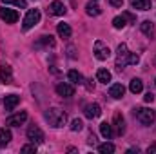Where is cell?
I'll return each instance as SVG.
<instances>
[{"mask_svg": "<svg viewBox=\"0 0 156 154\" xmlns=\"http://www.w3.org/2000/svg\"><path fill=\"white\" fill-rule=\"evenodd\" d=\"M138 62H140V56L136 53H131L125 44L118 45V51H116V67L118 69H123L125 65H134Z\"/></svg>", "mask_w": 156, "mask_h": 154, "instance_id": "obj_1", "label": "cell"}, {"mask_svg": "<svg viewBox=\"0 0 156 154\" xmlns=\"http://www.w3.org/2000/svg\"><path fill=\"white\" fill-rule=\"evenodd\" d=\"M45 120L49 121L51 127L58 129V127H64V125H66L67 116H66V113H64L62 109H58V107H51L49 111H45Z\"/></svg>", "mask_w": 156, "mask_h": 154, "instance_id": "obj_2", "label": "cell"}, {"mask_svg": "<svg viewBox=\"0 0 156 154\" xmlns=\"http://www.w3.org/2000/svg\"><path fill=\"white\" fill-rule=\"evenodd\" d=\"M134 114H136L138 121H140L142 125H151V123L154 121V111H153V109H149V107L136 109V111H134Z\"/></svg>", "mask_w": 156, "mask_h": 154, "instance_id": "obj_3", "label": "cell"}, {"mask_svg": "<svg viewBox=\"0 0 156 154\" xmlns=\"http://www.w3.org/2000/svg\"><path fill=\"white\" fill-rule=\"evenodd\" d=\"M38 22H40V11L38 9H29L27 15H26V18H24V22H22V27L27 31V29L35 27Z\"/></svg>", "mask_w": 156, "mask_h": 154, "instance_id": "obj_4", "label": "cell"}, {"mask_svg": "<svg viewBox=\"0 0 156 154\" xmlns=\"http://www.w3.org/2000/svg\"><path fill=\"white\" fill-rule=\"evenodd\" d=\"M94 56H96L98 60H107V58L111 56V49H109L102 40H96V42H94Z\"/></svg>", "mask_w": 156, "mask_h": 154, "instance_id": "obj_5", "label": "cell"}, {"mask_svg": "<svg viewBox=\"0 0 156 154\" xmlns=\"http://www.w3.org/2000/svg\"><path fill=\"white\" fill-rule=\"evenodd\" d=\"M27 140L31 143H44V132H42V129L37 127V125H31L27 129Z\"/></svg>", "mask_w": 156, "mask_h": 154, "instance_id": "obj_6", "label": "cell"}, {"mask_svg": "<svg viewBox=\"0 0 156 154\" xmlns=\"http://www.w3.org/2000/svg\"><path fill=\"white\" fill-rule=\"evenodd\" d=\"M0 18L5 24H15L18 20V13L15 9H7V7H0Z\"/></svg>", "mask_w": 156, "mask_h": 154, "instance_id": "obj_7", "label": "cell"}, {"mask_svg": "<svg viewBox=\"0 0 156 154\" xmlns=\"http://www.w3.org/2000/svg\"><path fill=\"white\" fill-rule=\"evenodd\" d=\"M26 120H27V113H26V111H20V113H16V114L9 116V118L5 120V123L11 125V127H18V125H22Z\"/></svg>", "mask_w": 156, "mask_h": 154, "instance_id": "obj_8", "label": "cell"}, {"mask_svg": "<svg viewBox=\"0 0 156 154\" xmlns=\"http://www.w3.org/2000/svg\"><path fill=\"white\" fill-rule=\"evenodd\" d=\"M49 13L55 15V16H62V15H66V5L60 0H53L49 4Z\"/></svg>", "mask_w": 156, "mask_h": 154, "instance_id": "obj_9", "label": "cell"}, {"mask_svg": "<svg viewBox=\"0 0 156 154\" xmlns=\"http://www.w3.org/2000/svg\"><path fill=\"white\" fill-rule=\"evenodd\" d=\"M56 93L60 96H64V98H71L75 94V87L71 83H58L56 85Z\"/></svg>", "mask_w": 156, "mask_h": 154, "instance_id": "obj_10", "label": "cell"}, {"mask_svg": "<svg viewBox=\"0 0 156 154\" xmlns=\"http://www.w3.org/2000/svg\"><path fill=\"white\" fill-rule=\"evenodd\" d=\"M83 114L93 120V118H98V116L102 114V109H100V105H98V103H89V105H85Z\"/></svg>", "mask_w": 156, "mask_h": 154, "instance_id": "obj_11", "label": "cell"}, {"mask_svg": "<svg viewBox=\"0 0 156 154\" xmlns=\"http://www.w3.org/2000/svg\"><path fill=\"white\" fill-rule=\"evenodd\" d=\"M123 94H125V87H123L122 83H113V85L109 87V96H113L115 100H120Z\"/></svg>", "mask_w": 156, "mask_h": 154, "instance_id": "obj_12", "label": "cell"}, {"mask_svg": "<svg viewBox=\"0 0 156 154\" xmlns=\"http://www.w3.org/2000/svg\"><path fill=\"white\" fill-rule=\"evenodd\" d=\"M18 103H20V98H18L16 94H7L5 100H4V107H5V111H13Z\"/></svg>", "mask_w": 156, "mask_h": 154, "instance_id": "obj_13", "label": "cell"}, {"mask_svg": "<svg viewBox=\"0 0 156 154\" xmlns=\"http://www.w3.org/2000/svg\"><path fill=\"white\" fill-rule=\"evenodd\" d=\"M113 125H115V129H116V134H118V136H122V134L125 132V121H123V116L120 114V113H116V114H115Z\"/></svg>", "mask_w": 156, "mask_h": 154, "instance_id": "obj_14", "label": "cell"}, {"mask_svg": "<svg viewBox=\"0 0 156 154\" xmlns=\"http://www.w3.org/2000/svg\"><path fill=\"white\" fill-rule=\"evenodd\" d=\"M0 80L4 83H11L13 82V71L9 65H0Z\"/></svg>", "mask_w": 156, "mask_h": 154, "instance_id": "obj_15", "label": "cell"}, {"mask_svg": "<svg viewBox=\"0 0 156 154\" xmlns=\"http://www.w3.org/2000/svg\"><path fill=\"white\" fill-rule=\"evenodd\" d=\"M140 27H142V33H144L145 37H149V38H153V37H154V26H153L149 20L142 22V24H140Z\"/></svg>", "mask_w": 156, "mask_h": 154, "instance_id": "obj_16", "label": "cell"}, {"mask_svg": "<svg viewBox=\"0 0 156 154\" xmlns=\"http://www.w3.org/2000/svg\"><path fill=\"white\" fill-rule=\"evenodd\" d=\"M129 89H131V93H133V94H138V93H142V91H144V82H142L140 78H133V80H131Z\"/></svg>", "mask_w": 156, "mask_h": 154, "instance_id": "obj_17", "label": "cell"}, {"mask_svg": "<svg viewBox=\"0 0 156 154\" xmlns=\"http://www.w3.org/2000/svg\"><path fill=\"white\" fill-rule=\"evenodd\" d=\"M100 132H102V136H104L105 140H111V138H113V125L107 123V121L100 123Z\"/></svg>", "mask_w": 156, "mask_h": 154, "instance_id": "obj_18", "label": "cell"}, {"mask_svg": "<svg viewBox=\"0 0 156 154\" xmlns=\"http://www.w3.org/2000/svg\"><path fill=\"white\" fill-rule=\"evenodd\" d=\"M131 4H133L134 9H140V11L151 9V0H131Z\"/></svg>", "mask_w": 156, "mask_h": 154, "instance_id": "obj_19", "label": "cell"}, {"mask_svg": "<svg viewBox=\"0 0 156 154\" xmlns=\"http://www.w3.org/2000/svg\"><path fill=\"white\" fill-rule=\"evenodd\" d=\"M85 11H87V15H89V16H98V15H100V7H98L96 0H91V2L87 4Z\"/></svg>", "mask_w": 156, "mask_h": 154, "instance_id": "obj_20", "label": "cell"}, {"mask_svg": "<svg viewBox=\"0 0 156 154\" xmlns=\"http://www.w3.org/2000/svg\"><path fill=\"white\" fill-rule=\"evenodd\" d=\"M111 73L107 71V69H98V73H96V80L98 82H102V83H109L111 82Z\"/></svg>", "mask_w": 156, "mask_h": 154, "instance_id": "obj_21", "label": "cell"}, {"mask_svg": "<svg viewBox=\"0 0 156 154\" xmlns=\"http://www.w3.org/2000/svg\"><path fill=\"white\" fill-rule=\"evenodd\" d=\"M56 31H58V35L62 37V38H69L71 37V27H69V24H58V27H56Z\"/></svg>", "mask_w": 156, "mask_h": 154, "instance_id": "obj_22", "label": "cell"}, {"mask_svg": "<svg viewBox=\"0 0 156 154\" xmlns=\"http://www.w3.org/2000/svg\"><path fill=\"white\" fill-rule=\"evenodd\" d=\"M11 142V131L9 129H0V147H5Z\"/></svg>", "mask_w": 156, "mask_h": 154, "instance_id": "obj_23", "label": "cell"}, {"mask_svg": "<svg viewBox=\"0 0 156 154\" xmlns=\"http://www.w3.org/2000/svg\"><path fill=\"white\" fill-rule=\"evenodd\" d=\"M67 78H69V80H71L73 83H78V85H80V83H83V76H82V75H80L78 71H75V69L67 73Z\"/></svg>", "mask_w": 156, "mask_h": 154, "instance_id": "obj_24", "label": "cell"}, {"mask_svg": "<svg viewBox=\"0 0 156 154\" xmlns=\"http://www.w3.org/2000/svg\"><path fill=\"white\" fill-rule=\"evenodd\" d=\"M98 152H102V154H111V152H115V145H113V143H109V142H105V143L98 145Z\"/></svg>", "mask_w": 156, "mask_h": 154, "instance_id": "obj_25", "label": "cell"}, {"mask_svg": "<svg viewBox=\"0 0 156 154\" xmlns=\"http://www.w3.org/2000/svg\"><path fill=\"white\" fill-rule=\"evenodd\" d=\"M125 20H127V16H125V15H122V16H116V18L113 20V26H115L116 29H122V27H125V24H127Z\"/></svg>", "mask_w": 156, "mask_h": 154, "instance_id": "obj_26", "label": "cell"}, {"mask_svg": "<svg viewBox=\"0 0 156 154\" xmlns=\"http://www.w3.org/2000/svg\"><path fill=\"white\" fill-rule=\"evenodd\" d=\"M82 129H83V121H82V120H73V121H71V131H73V132H78V131H82Z\"/></svg>", "mask_w": 156, "mask_h": 154, "instance_id": "obj_27", "label": "cell"}, {"mask_svg": "<svg viewBox=\"0 0 156 154\" xmlns=\"http://www.w3.org/2000/svg\"><path fill=\"white\" fill-rule=\"evenodd\" d=\"M2 2H4L5 5H7V4H13V5H16V7H22V9L27 5V2H26V0H2Z\"/></svg>", "mask_w": 156, "mask_h": 154, "instance_id": "obj_28", "label": "cell"}, {"mask_svg": "<svg viewBox=\"0 0 156 154\" xmlns=\"http://www.w3.org/2000/svg\"><path fill=\"white\" fill-rule=\"evenodd\" d=\"M42 44H44V45L53 47V45H55V40H53V37H51V35H49V37H42V40L37 44V47H38V45H42Z\"/></svg>", "mask_w": 156, "mask_h": 154, "instance_id": "obj_29", "label": "cell"}, {"mask_svg": "<svg viewBox=\"0 0 156 154\" xmlns=\"http://www.w3.org/2000/svg\"><path fill=\"white\" fill-rule=\"evenodd\" d=\"M37 151V145L33 143V145H24L22 147V152H35Z\"/></svg>", "mask_w": 156, "mask_h": 154, "instance_id": "obj_30", "label": "cell"}, {"mask_svg": "<svg viewBox=\"0 0 156 154\" xmlns=\"http://www.w3.org/2000/svg\"><path fill=\"white\" fill-rule=\"evenodd\" d=\"M107 2H109L113 7H122V5H123V0H107Z\"/></svg>", "mask_w": 156, "mask_h": 154, "instance_id": "obj_31", "label": "cell"}, {"mask_svg": "<svg viewBox=\"0 0 156 154\" xmlns=\"http://www.w3.org/2000/svg\"><path fill=\"white\" fill-rule=\"evenodd\" d=\"M144 100H145V102H147V103H151V102H153V100H154V94H153V93H147V94H145V96H144Z\"/></svg>", "mask_w": 156, "mask_h": 154, "instance_id": "obj_32", "label": "cell"}, {"mask_svg": "<svg viewBox=\"0 0 156 154\" xmlns=\"http://www.w3.org/2000/svg\"><path fill=\"white\" fill-rule=\"evenodd\" d=\"M147 152L151 154V152H156V145H153V147H149V149H147Z\"/></svg>", "mask_w": 156, "mask_h": 154, "instance_id": "obj_33", "label": "cell"}, {"mask_svg": "<svg viewBox=\"0 0 156 154\" xmlns=\"http://www.w3.org/2000/svg\"><path fill=\"white\" fill-rule=\"evenodd\" d=\"M154 83H156V82H154Z\"/></svg>", "mask_w": 156, "mask_h": 154, "instance_id": "obj_34", "label": "cell"}]
</instances>
